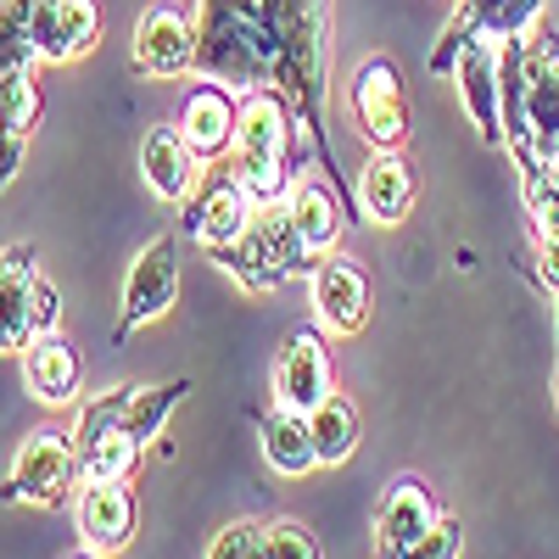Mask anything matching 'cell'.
Instances as JSON below:
<instances>
[{"instance_id": "4316f807", "label": "cell", "mask_w": 559, "mask_h": 559, "mask_svg": "<svg viewBox=\"0 0 559 559\" xmlns=\"http://www.w3.org/2000/svg\"><path fill=\"white\" fill-rule=\"evenodd\" d=\"M28 12H34V0H7V7H0V73L39 62L34 39H28Z\"/></svg>"}, {"instance_id": "4fadbf2b", "label": "cell", "mask_w": 559, "mask_h": 559, "mask_svg": "<svg viewBox=\"0 0 559 559\" xmlns=\"http://www.w3.org/2000/svg\"><path fill=\"white\" fill-rule=\"evenodd\" d=\"M174 129L185 134V146L197 152L202 168L229 157V146H236V96H229V84H218V79L191 84V96H185Z\"/></svg>"}, {"instance_id": "8d00e7d4", "label": "cell", "mask_w": 559, "mask_h": 559, "mask_svg": "<svg viewBox=\"0 0 559 559\" xmlns=\"http://www.w3.org/2000/svg\"><path fill=\"white\" fill-rule=\"evenodd\" d=\"M554 403H559V369H554Z\"/></svg>"}, {"instance_id": "83f0119b", "label": "cell", "mask_w": 559, "mask_h": 559, "mask_svg": "<svg viewBox=\"0 0 559 559\" xmlns=\"http://www.w3.org/2000/svg\"><path fill=\"white\" fill-rule=\"evenodd\" d=\"M62 45H68V62L96 51L102 45V0H62Z\"/></svg>"}, {"instance_id": "9c48e42d", "label": "cell", "mask_w": 559, "mask_h": 559, "mask_svg": "<svg viewBox=\"0 0 559 559\" xmlns=\"http://www.w3.org/2000/svg\"><path fill=\"white\" fill-rule=\"evenodd\" d=\"M548 0H459V12L442 34V45L431 51V73H453V57L464 39H521L537 17H543Z\"/></svg>"}, {"instance_id": "f1b7e54d", "label": "cell", "mask_w": 559, "mask_h": 559, "mask_svg": "<svg viewBox=\"0 0 559 559\" xmlns=\"http://www.w3.org/2000/svg\"><path fill=\"white\" fill-rule=\"evenodd\" d=\"M28 39H34V57L39 62H68V45H62V0H34L28 12Z\"/></svg>"}, {"instance_id": "6da1fadb", "label": "cell", "mask_w": 559, "mask_h": 559, "mask_svg": "<svg viewBox=\"0 0 559 559\" xmlns=\"http://www.w3.org/2000/svg\"><path fill=\"white\" fill-rule=\"evenodd\" d=\"M331 0H202L197 68L218 84L274 90L313 123L331 62Z\"/></svg>"}, {"instance_id": "9a60e30c", "label": "cell", "mask_w": 559, "mask_h": 559, "mask_svg": "<svg viewBox=\"0 0 559 559\" xmlns=\"http://www.w3.org/2000/svg\"><path fill=\"white\" fill-rule=\"evenodd\" d=\"M437 492L419 481L414 471L408 476H397L386 492H381V509H376V543H381V554H397V548H408L414 537H426L431 526H437Z\"/></svg>"}, {"instance_id": "603a6c76", "label": "cell", "mask_w": 559, "mask_h": 559, "mask_svg": "<svg viewBox=\"0 0 559 559\" xmlns=\"http://www.w3.org/2000/svg\"><path fill=\"white\" fill-rule=\"evenodd\" d=\"M185 392H191V381H168V386H134V397H129V414H123V431L146 448V442H157L163 437V426H168V414L185 403Z\"/></svg>"}, {"instance_id": "5b68a950", "label": "cell", "mask_w": 559, "mask_h": 559, "mask_svg": "<svg viewBox=\"0 0 559 559\" xmlns=\"http://www.w3.org/2000/svg\"><path fill=\"white\" fill-rule=\"evenodd\" d=\"M353 118L358 134L376 152H397L408 140V102H403V73L392 57H364L353 73Z\"/></svg>"}, {"instance_id": "d6a6232c", "label": "cell", "mask_w": 559, "mask_h": 559, "mask_svg": "<svg viewBox=\"0 0 559 559\" xmlns=\"http://www.w3.org/2000/svg\"><path fill=\"white\" fill-rule=\"evenodd\" d=\"M28 319H34V336L39 331H62V292L51 286V280H39V274L28 286Z\"/></svg>"}, {"instance_id": "cb8c5ba5", "label": "cell", "mask_w": 559, "mask_h": 559, "mask_svg": "<svg viewBox=\"0 0 559 559\" xmlns=\"http://www.w3.org/2000/svg\"><path fill=\"white\" fill-rule=\"evenodd\" d=\"M140 453L146 448H140L129 431H112L102 442L79 448V481H129L140 471Z\"/></svg>"}, {"instance_id": "8992f818", "label": "cell", "mask_w": 559, "mask_h": 559, "mask_svg": "<svg viewBox=\"0 0 559 559\" xmlns=\"http://www.w3.org/2000/svg\"><path fill=\"white\" fill-rule=\"evenodd\" d=\"M179 297V241L174 236H152L146 247L134 252L129 274H123V324H118V342L140 324H152L174 308Z\"/></svg>"}, {"instance_id": "7a4b0ae2", "label": "cell", "mask_w": 559, "mask_h": 559, "mask_svg": "<svg viewBox=\"0 0 559 559\" xmlns=\"http://www.w3.org/2000/svg\"><path fill=\"white\" fill-rule=\"evenodd\" d=\"M236 163L229 179L247 191L252 207H274L292 185V107L274 96V90H241L236 96Z\"/></svg>"}, {"instance_id": "1f68e13d", "label": "cell", "mask_w": 559, "mask_h": 559, "mask_svg": "<svg viewBox=\"0 0 559 559\" xmlns=\"http://www.w3.org/2000/svg\"><path fill=\"white\" fill-rule=\"evenodd\" d=\"M258 521H229V526H218V537L207 543V559H252V548H258Z\"/></svg>"}, {"instance_id": "7402d4cb", "label": "cell", "mask_w": 559, "mask_h": 559, "mask_svg": "<svg viewBox=\"0 0 559 559\" xmlns=\"http://www.w3.org/2000/svg\"><path fill=\"white\" fill-rule=\"evenodd\" d=\"M308 437H313L319 464H347V459L358 453V408H353L342 392H331V397L308 414Z\"/></svg>"}, {"instance_id": "ac0fdd59", "label": "cell", "mask_w": 559, "mask_h": 559, "mask_svg": "<svg viewBox=\"0 0 559 559\" xmlns=\"http://www.w3.org/2000/svg\"><path fill=\"white\" fill-rule=\"evenodd\" d=\"M23 381H28V392L39 403H51V408L73 403L79 397V381H84V364H79L73 342L62 331L28 336V347H23Z\"/></svg>"}, {"instance_id": "ba28073f", "label": "cell", "mask_w": 559, "mask_h": 559, "mask_svg": "<svg viewBox=\"0 0 559 559\" xmlns=\"http://www.w3.org/2000/svg\"><path fill=\"white\" fill-rule=\"evenodd\" d=\"M134 68L146 79H179L197 68V17L174 7V0H157V7L140 12L134 23Z\"/></svg>"}, {"instance_id": "484cf974", "label": "cell", "mask_w": 559, "mask_h": 559, "mask_svg": "<svg viewBox=\"0 0 559 559\" xmlns=\"http://www.w3.org/2000/svg\"><path fill=\"white\" fill-rule=\"evenodd\" d=\"M129 397H134V386H107L102 397H90L84 408H79V419H73V448H90V442H102V437H112V431H123V414H129Z\"/></svg>"}, {"instance_id": "d4e9b609", "label": "cell", "mask_w": 559, "mask_h": 559, "mask_svg": "<svg viewBox=\"0 0 559 559\" xmlns=\"http://www.w3.org/2000/svg\"><path fill=\"white\" fill-rule=\"evenodd\" d=\"M45 112V96H39V84H34V68H12V73H0V129H12V134H34Z\"/></svg>"}, {"instance_id": "277c9868", "label": "cell", "mask_w": 559, "mask_h": 559, "mask_svg": "<svg viewBox=\"0 0 559 559\" xmlns=\"http://www.w3.org/2000/svg\"><path fill=\"white\" fill-rule=\"evenodd\" d=\"M79 481V448L68 431L57 426H39L12 464V481H7V503H34V509H57L68 498V487Z\"/></svg>"}, {"instance_id": "5bb4252c", "label": "cell", "mask_w": 559, "mask_h": 559, "mask_svg": "<svg viewBox=\"0 0 559 559\" xmlns=\"http://www.w3.org/2000/svg\"><path fill=\"white\" fill-rule=\"evenodd\" d=\"M286 213H292V224H297V236H302V247L313 252V258H324V252H336L342 247V229H347V207H342V191L331 179H319V174H297L292 185H286Z\"/></svg>"}, {"instance_id": "836d02e7", "label": "cell", "mask_w": 559, "mask_h": 559, "mask_svg": "<svg viewBox=\"0 0 559 559\" xmlns=\"http://www.w3.org/2000/svg\"><path fill=\"white\" fill-rule=\"evenodd\" d=\"M537 280H543V286L559 297V224L537 236Z\"/></svg>"}, {"instance_id": "3957f363", "label": "cell", "mask_w": 559, "mask_h": 559, "mask_svg": "<svg viewBox=\"0 0 559 559\" xmlns=\"http://www.w3.org/2000/svg\"><path fill=\"white\" fill-rule=\"evenodd\" d=\"M213 263L224 274H236L247 292H274V286H286V280L308 274L313 269V252L302 247L286 202H274V207H258L252 213L247 236L236 247H213Z\"/></svg>"}, {"instance_id": "ffe728a7", "label": "cell", "mask_w": 559, "mask_h": 559, "mask_svg": "<svg viewBox=\"0 0 559 559\" xmlns=\"http://www.w3.org/2000/svg\"><path fill=\"white\" fill-rule=\"evenodd\" d=\"M34 247H0V353H23L34 336L28 286H34Z\"/></svg>"}, {"instance_id": "d6986e66", "label": "cell", "mask_w": 559, "mask_h": 559, "mask_svg": "<svg viewBox=\"0 0 559 559\" xmlns=\"http://www.w3.org/2000/svg\"><path fill=\"white\" fill-rule=\"evenodd\" d=\"M252 202L236 179H213L207 191H191V207H185V224H191V236L213 252V247H236L252 224Z\"/></svg>"}, {"instance_id": "f546056e", "label": "cell", "mask_w": 559, "mask_h": 559, "mask_svg": "<svg viewBox=\"0 0 559 559\" xmlns=\"http://www.w3.org/2000/svg\"><path fill=\"white\" fill-rule=\"evenodd\" d=\"M459 554H464V526H459L453 515H437V526H431L426 537H414L408 548L381 554V559H459Z\"/></svg>"}, {"instance_id": "30bf717a", "label": "cell", "mask_w": 559, "mask_h": 559, "mask_svg": "<svg viewBox=\"0 0 559 559\" xmlns=\"http://www.w3.org/2000/svg\"><path fill=\"white\" fill-rule=\"evenodd\" d=\"M308 286H313V308H319V319H324V331L358 336L364 324H369V274H364L353 258H336V252L313 258Z\"/></svg>"}, {"instance_id": "2e32d148", "label": "cell", "mask_w": 559, "mask_h": 559, "mask_svg": "<svg viewBox=\"0 0 559 559\" xmlns=\"http://www.w3.org/2000/svg\"><path fill=\"white\" fill-rule=\"evenodd\" d=\"M140 174H146V191L157 202H191V191L202 185V163L185 146V134L174 123H157L140 146Z\"/></svg>"}, {"instance_id": "7c38bea8", "label": "cell", "mask_w": 559, "mask_h": 559, "mask_svg": "<svg viewBox=\"0 0 559 559\" xmlns=\"http://www.w3.org/2000/svg\"><path fill=\"white\" fill-rule=\"evenodd\" d=\"M459 96L487 146H503V90H498V39H464L453 57Z\"/></svg>"}, {"instance_id": "44dd1931", "label": "cell", "mask_w": 559, "mask_h": 559, "mask_svg": "<svg viewBox=\"0 0 559 559\" xmlns=\"http://www.w3.org/2000/svg\"><path fill=\"white\" fill-rule=\"evenodd\" d=\"M263 459H269V471H280V476L319 471V453H313V437H308V414L274 403V414L263 419Z\"/></svg>"}, {"instance_id": "4dcf8cb0", "label": "cell", "mask_w": 559, "mask_h": 559, "mask_svg": "<svg viewBox=\"0 0 559 559\" xmlns=\"http://www.w3.org/2000/svg\"><path fill=\"white\" fill-rule=\"evenodd\" d=\"M263 548L274 559H319V537L302 521H292V515H280V521L263 526Z\"/></svg>"}, {"instance_id": "d590c367", "label": "cell", "mask_w": 559, "mask_h": 559, "mask_svg": "<svg viewBox=\"0 0 559 559\" xmlns=\"http://www.w3.org/2000/svg\"><path fill=\"white\" fill-rule=\"evenodd\" d=\"M68 559H107V554H96V548H79V554H68Z\"/></svg>"}, {"instance_id": "52a82bcc", "label": "cell", "mask_w": 559, "mask_h": 559, "mask_svg": "<svg viewBox=\"0 0 559 559\" xmlns=\"http://www.w3.org/2000/svg\"><path fill=\"white\" fill-rule=\"evenodd\" d=\"M331 392H336V364H331V347H324V331L302 324L274 358V403L297 408V414H313Z\"/></svg>"}, {"instance_id": "e0dca14e", "label": "cell", "mask_w": 559, "mask_h": 559, "mask_svg": "<svg viewBox=\"0 0 559 559\" xmlns=\"http://www.w3.org/2000/svg\"><path fill=\"white\" fill-rule=\"evenodd\" d=\"M414 197H419V174L403 152H369L364 174H358V202H364V218L376 224H403L414 213Z\"/></svg>"}, {"instance_id": "e575fe53", "label": "cell", "mask_w": 559, "mask_h": 559, "mask_svg": "<svg viewBox=\"0 0 559 559\" xmlns=\"http://www.w3.org/2000/svg\"><path fill=\"white\" fill-rule=\"evenodd\" d=\"M17 168H23V134L0 129V197H7V185L17 179Z\"/></svg>"}, {"instance_id": "8fae6325", "label": "cell", "mask_w": 559, "mask_h": 559, "mask_svg": "<svg viewBox=\"0 0 559 559\" xmlns=\"http://www.w3.org/2000/svg\"><path fill=\"white\" fill-rule=\"evenodd\" d=\"M73 521H79L84 548H96V554L129 548L134 543V526H140L134 487L129 481H84L79 487V503H73Z\"/></svg>"}]
</instances>
